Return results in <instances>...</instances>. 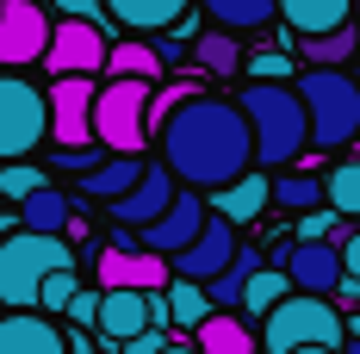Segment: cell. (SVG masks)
<instances>
[{"mask_svg":"<svg viewBox=\"0 0 360 354\" xmlns=\"http://www.w3.org/2000/svg\"><path fill=\"white\" fill-rule=\"evenodd\" d=\"M162 162L193 193H205V187L224 193L230 180H243L255 162V131L243 118V106L236 100H212V94L186 100L168 118V131H162Z\"/></svg>","mask_w":360,"mask_h":354,"instance_id":"cell-1","label":"cell"},{"mask_svg":"<svg viewBox=\"0 0 360 354\" xmlns=\"http://www.w3.org/2000/svg\"><path fill=\"white\" fill-rule=\"evenodd\" d=\"M236 106H243V118L255 131V162L261 168H286V162H298L311 149V112L298 100V87H286V81H249Z\"/></svg>","mask_w":360,"mask_h":354,"instance_id":"cell-2","label":"cell"},{"mask_svg":"<svg viewBox=\"0 0 360 354\" xmlns=\"http://www.w3.org/2000/svg\"><path fill=\"white\" fill-rule=\"evenodd\" d=\"M75 267L69 236H37V230H13L0 243V305L6 311H37L44 280Z\"/></svg>","mask_w":360,"mask_h":354,"instance_id":"cell-3","label":"cell"},{"mask_svg":"<svg viewBox=\"0 0 360 354\" xmlns=\"http://www.w3.org/2000/svg\"><path fill=\"white\" fill-rule=\"evenodd\" d=\"M298 100L311 112V143L317 149H342V143L360 137V81L348 69H304Z\"/></svg>","mask_w":360,"mask_h":354,"instance_id":"cell-4","label":"cell"},{"mask_svg":"<svg viewBox=\"0 0 360 354\" xmlns=\"http://www.w3.org/2000/svg\"><path fill=\"white\" fill-rule=\"evenodd\" d=\"M348 342V323L329 298H311V292H292L274 317L261 323V348L267 354H298V348H335Z\"/></svg>","mask_w":360,"mask_h":354,"instance_id":"cell-5","label":"cell"},{"mask_svg":"<svg viewBox=\"0 0 360 354\" xmlns=\"http://www.w3.org/2000/svg\"><path fill=\"white\" fill-rule=\"evenodd\" d=\"M149 100H155L149 81H106L100 87V106H94V137L106 143L112 156H143Z\"/></svg>","mask_w":360,"mask_h":354,"instance_id":"cell-6","label":"cell"},{"mask_svg":"<svg viewBox=\"0 0 360 354\" xmlns=\"http://www.w3.org/2000/svg\"><path fill=\"white\" fill-rule=\"evenodd\" d=\"M44 137H50V94H37L19 75H0V162H25Z\"/></svg>","mask_w":360,"mask_h":354,"instance_id":"cell-7","label":"cell"},{"mask_svg":"<svg viewBox=\"0 0 360 354\" xmlns=\"http://www.w3.org/2000/svg\"><path fill=\"white\" fill-rule=\"evenodd\" d=\"M94 106H100V81L94 75L50 81V137H56V149H87L94 143Z\"/></svg>","mask_w":360,"mask_h":354,"instance_id":"cell-8","label":"cell"},{"mask_svg":"<svg viewBox=\"0 0 360 354\" xmlns=\"http://www.w3.org/2000/svg\"><path fill=\"white\" fill-rule=\"evenodd\" d=\"M50 13L37 0H0V69H25V63H44L50 56Z\"/></svg>","mask_w":360,"mask_h":354,"instance_id":"cell-9","label":"cell"},{"mask_svg":"<svg viewBox=\"0 0 360 354\" xmlns=\"http://www.w3.org/2000/svg\"><path fill=\"white\" fill-rule=\"evenodd\" d=\"M94 280L106 286V292H168L174 286V261L168 255H149V248L106 243L94 255Z\"/></svg>","mask_w":360,"mask_h":354,"instance_id":"cell-10","label":"cell"},{"mask_svg":"<svg viewBox=\"0 0 360 354\" xmlns=\"http://www.w3.org/2000/svg\"><path fill=\"white\" fill-rule=\"evenodd\" d=\"M205 224H212V206H205L193 187H180L174 206L155 217V224H143V230H137V248H149V255H168V261H174V255H186V248L199 243V230H205Z\"/></svg>","mask_w":360,"mask_h":354,"instance_id":"cell-11","label":"cell"},{"mask_svg":"<svg viewBox=\"0 0 360 354\" xmlns=\"http://www.w3.org/2000/svg\"><path fill=\"white\" fill-rule=\"evenodd\" d=\"M112 56V44L100 25H87V19H56V37H50V56H44V69L56 75H100Z\"/></svg>","mask_w":360,"mask_h":354,"instance_id":"cell-12","label":"cell"},{"mask_svg":"<svg viewBox=\"0 0 360 354\" xmlns=\"http://www.w3.org/2000/svg\"><path fill=\"white\" fill-rule=\"evenodd\" d=\"M280 267H286L292 286H298V292H311V298H329L335 286L348 280L342 248H335V243H286V248H280Z\"/></svg>","mask_w":360,"mask_h":354,"instance_id":"cell-13","label":"cell"},{"mask_svg":"<svg viewBox=\"0 0 360 354\" xmlns=\"http://www.w3.org/2000/svg\"><path fill=\"white\" fill-rule=\"evenodd\" d=\"M236 248H243V243H236V224L212 212V224L199 230V243L186 248V255H174V280H199V286H212L217 274L236 261Z\"/></svg>","mask_w":360,"mask_h":354,"instance_id":"cell-14","label":"cell"},{"mask_svg":"<svg viewBox=\"0 0 360 354\" xmlns=\"http://www.w3.org/2000/svg\"><path fill=\"white\" fill-rule=\"evenodd\" d=\"M174 199H180V187H174V175H168V162H162V168H149V175L137 180V193H124V199L112 206V217H118V230H143V224H155Z\"/></svg>","mask_w":360,"mask_h":354,"instance_id":"cell-15","label":"cell"},{"mask_svg":"<svg viewBox=\"0 0 360 354\" xmlns=\"http://www.w3.org/2000/svg\"><path fill=\"white\" fill-rule=\"evenodd\" d=\"M0 354H69V329H56L44 311H13L0 317Z\"/></svg>","mask_w":360,"mask_h":354,"instance_id":"cell-16","label":"cell"},{"mask_svg":"<svg viewBox=\"0 0 360 354\" xmlns=\"http://www.w3.org/2000/svg\"><path fill=\"white\" fill-rule=\"evenodd\" d=\"M149 329V292H106V305H100V336H106V348H124L131 336H143Z\"/></svg>","mask_w":360,"mask_h":354,"instance_id":"cell-17","label":"cell"},{"mask_svg":"<svg viewBox=\"0 0 360 354\" xmlns=\"http://www.w3.org/2000/svg\"><path fill=\"white\" fill-rule=\"evenodd\" d=\"M348 13H354V0H280V19H286V32H298V37L342 32Z\"/></svg>","mask_w":360,"mask_h":354,"instance_id":"cell-18","label":"cell"},{"mask_svg":"<svg viewBox=\"0 0 360 354\" xmlns=\"http://www.w3.org/2000/svg\"><path fill=\"white\" fill-rule=\"evenodd\" d=\"M186 6L193 0H106L112 25H124V32H168L186 19Z\"/></svg>","mask_w":360,"mask_h":354,"instance_id":"cell-19","label":"cell"},{"mask_svg":"<svg viewBox=\"0 0 360 354\" xmlns=\"http://www.w3.org/2000/svg\"><path fill=\"white\" fill-rule=\"evenodd\" d=\"M143 175H149L143 156H112V162H100L94 175H81V193H87V199H112V206H118L124 193H137V180H143Z\"/></svg>","mask_w":360,"mask_h":354,"instance_id":"cell-20","label":"cell"},{"mask_svg":"<svg viewBox=\"0 0 360 354\" xmlns=\"http://www.w3.org/2000/svg\"><path fill=\"white\" fill-rule=\"evenodd\" d=\"M261 267H267V261H261V248L243 243V248H236V261L205 286V292H212V311H243V292H249V280L261 274Z\"/></svg>","mask_w":360,"mask_h":354,"instance_id":"cell-21","label":"cell"},{"mask_svg":"<svg viewBox=\"0 0 360 354\" xmlns=\"http://www.w3.org/2000/svg\"><path fill=\"white\" fill-rule=\"evenodd\" d=\"M267 199H274V180H267V175H243V180H230V187L217 193V217L255 224V217L267 212Z\"/></svg>","mask_w":360,"mask_h":354,"instance_id":"cell-22","label":"cell"},{"mask_svg":"<svg viewBox=\"0 0 360 354\" xmlns=\"http://www.w3.org/2000/svg\"><path fill=\"white\" fill-rule=\"evenodd\" d=\"M199 354H261V342H255V329L243 323V311H217L199 329Z\"/></svg>","mask_w":360,"mask_h":354,"instance_id":"cell-23","label":"cell"},{"mask_svg":"<svg viewBox=\"0 0 360 354\" xmlns=\"http://www.w3.org/2000/svg\"><path fill=\"white\" fill-rule=\"evenodd\" d=\"M106 75L112 81H162V50L155 44H137V37H124V44H112V56H106Z\"/></svg>","mask_w":360,"mask_h":354,"instance_id":"cell-24","label":"cell"},{"mask_svg":"<svg viewBox=\"0 0 360 354\" xmlns=\"http://www.w3.org/2000/svg\"><path fill=\"white\" fill-rule=\"evenodd\" d=\"M75 206L56 193V187H44V193H32L25 206H19V230H37V236H63L69 230Z\"/></svg>","mask_w":360,"mask_h":354,"instance_id":"cell-25","label":"cell"},{"mask_svg":"<svg viewBox=\"0 0 360 354\" xmlns=\"http://www.w3.org/2000/svg\"><path fill=\"white\" fill-rule=\"evenodd\" d=\"M292 292H298V286H292L286 267H261V274L249 280V292H243V317H261V323H267V317L292 298Z\"/></svg>","mask_w":360,"mask_h":354,"instance_id":"cell-26","label":"cell"},{"mask_svg":"<svg viewBox=\"0 0 360 354\" xmlns=\"http://www.w3.org/2000/svg\"><path fill=\"white\" fill-rule=\"evenodd\" d=\"M199 6L217 19V32H261L280 13V0H199Z\"/></svg>","mask_w":360,"mask_h":354,"instance_id":"cell-27","label":"cell"},{"mask_svg":"<svg viewBox=\"0 0 360 354\" xmlns=\"http://www.w3.org/2000/svg\"><path fill=\"white\" fill-rule=\"evenodd\" d=\"M193 63L205 75H217V81H230V75L243 69V44H236V32H199L193 37Z\"/></svg>","mask_w":360,"mask_h":354,"instance_id":"cell-28","label":"cell"},{"mask_svg":"<svg viewBox=\"0 0 360 354\" xmlns=\"http://www.w3.org/2000/svg\"><path fill=\"white\" fill-rule=\"evenodd\" d=\"M168 311H174V329H193V336L217 317V311H212V292H205L199 280H174V286H168Z\"/></svg>","mask_w":360,"mask_h":354,"instance_id":"cell-29","label":"cell"},{"mask_svg":"<svg viewBox=\"0 0 360 354\" xmlns=\"http://www.w3.org/2000/svg\"><path fill=\"white\" fill-rule=\"evenodd\" d=\"M323 193H329V212H335V217H360V156L329 168V175H323Z\"/></svg>","mask_w":360,"mask_h":354,"instance_id":"cell-30","label":"cell"},{"mask_svg":"<svg viewBox=\"0 0 360 354\" xmlns=\"http://www.w3.org/2000/svg\"><path fill=\"white\" fill-rule=\"evenodd\" d=\"M274 199H280L286 212H298V217L329 206V193H323V180H317V175H286V180H274Z\"/></svg>","mask_w":360,"mask_h":354,"instance_id":"cell-31","label":"cell"},{"mask_svg":"<svg viewBox=\"0 0 360 354\" xmlns=\"http://www.w3.org/2000/svg\"><path fill=\"white\" fill-rule=\"evenodd\" d=\"M354 44H360V32H329V37H304V63L311 69H342L348 56H354Z\"/></svg>","mask_w":360,"mask_h":354,"instance_id":"cell-32","label":"cell"},{"mask_svg":"<svg viewBox=\"0 0 360 354\" xmlns=\"http://www.w3.org/2000/svg\"><path fill=\"white\" fill-rule=\"evenodd\" d=\"M186 100H199V81H174V87H162V94L149 100V131H168V118H174Z\"/></svg>","mask_w":360,"mask_h":354,"instance_id":"cell-33","label":"cell"},{"mask_svg":"<svg viewBox=\"0 0 360 354\" xmlns=\"http://www.w3.org/2000/svg\"><path fill=\"white\" fill-rule=\"evenodd\" d=\"M32 193H44V175H37L32 162H6V168H0V199H19V206H25Z\"/></svg>","mask_w":360,"mask_h":354,"instance_id":"cell-34","label":"cell"},{"mask_svg":"<svg viewBox=\"0 0 360 354\" xmlns=\"http://www.w3.org/2000/svg\"><path fill=\"white\" fill-rule=\"evenodd\" d=\"M75 292H81V280H75V267H63V274H50V280H44V298H37V311H44V317L69 311V305H75Z\"/></svg>","mask_w":360,"mask_h":354,"instance_id":"cell-35","label":"cell"},{"mask_svg":"<svg viewBox=\"0 0 360 354\" xmlns=\"http://www.w3.org/2000/svg\"><path fill=\"white\" fill-rule=\"evenodd\" d=\"M100 305H106V286H87V292H75V305L63 311L69 329H100Z\"/></svg>","mask_w":360,"mask_h":354,"instance_id":"cell-36","label":"cell"},{"mask_svg":"<svg viewBox=\"0 0 360 354\" xmlns=\"http://www.w3.org/2000/svg\"><path fill=\"white\" fill-rule=\"evenodd\" d=\"M335 230H342V217L329 212V206H323V212H304V217H298V243H342Z\"/></svg>","mask_w":360,"mask_h":354,"instance_id":"cell-37","label":"cell"},{"mask_svg":"<svg viewBox=\"0 0 360 354\" xmlns=\"http://www.w3.org/2000/svg\"><path fill=\"white\" fill-rule=\"evenodd\" d=\"M56 6H63V19H87V25H100V32L112 25L106 0H56Z\"/></svg>","mask_w":360,"mask_h":354,"instance_id":"cell-38","label":"cell"},{"mask_svg":"<svg viewBox=\"0 0 360 354\" xmlns=\"http://www.w3.org/2000/svg\"><path fill=\"white\" fill-rule=\"evenodd\" d=\"M56 168H69V175H94L100 156H94V149H56Z\"/></svg>","mask_w":360,"mask_h":354,"instance_id":"cell-39","label":"cell"},{"mask_svg":"<svg viewBox=\"0 0 360 354\" xmlns=\"http://www.w3.org/2000/svg\"><path fill=\"white\" fill-rule=\"evenodd\" d=\"M286 69H292V63L280 56V50H261V56L249 63V75H255V81H274V75H286Z\"/></svg>","mask_w":360,"mask_h":354,"instance_id":"cell-40","label":"cell"},{"mask_svg":"<svg viewBox=\"0 0 360 354\" xmlns=\"http://www.w3.org/2000/svg\"><path fill=\"white\" fill-rule=\"evenodd\" d=\"M162 348H168V329H143V336H131L118 354H162Z\"/></svg>","mask_w":360,"mask_h":354,"instance_id":"cell-41","label":"cell"},{"mask_svg":"<svg viewBox=\"0 0 360 354\" xmlns=\"http://www.w3.org/2000/svg\"><path fill=\"white\" fill-rule=\"evenodd\" d=\"M342 267H348V280H360V230L342 243Z\"/></svg>","mask_w":360,"mask_h":354,"instance_id":"cell-42","label":"cell"},{"mask_svg":"<svg viewBox=\"0 0 360 354\" xmlns=\"http://www.w3.org/2000/svg\"><path fill=\"white\" fill-rule=\"evenodd\" d=\"M69 354H100V348H94V336H87V329H69Z\"/></svg>","mask_w":360,"mask_h":354,"instance_id":"cell-43","label":"cell"},{"mask_svg":"<svg viewBox=\"0 0 360 354\" xmlns=\"http://www.w3.org/2000/svg\"><path fill=\"white\" fill-rule=\"evenodd\" d=\"M335 292H342V305H360V280H342Z\"/></svg>","mask_w":360,"mask_h":354,"instance_id":"cell-44","label":"cell"},{"mask_svg":"<svg viewBox=\"0 0 360 354\" xmlns=\"http://www.w3.org/2000/svg\"><path fill=\"white\" fill-rule=\"evenodd\" d=\"M162 354H199V348H193V342H168Z\"/></svg>","mask_w":360,"mask_h":354,"instance_id":"cell-45","label":"cell"},{"mask_svg":"<svg viewBox=\"0 0 360 354\" xmlns=\"http://www.w3.org/2000/svg\"><path fill=\"white\" fill-rule=\"evenodd\" d=\"M342 354H360V336H348V342H342Z\"/></svg>","mask_w":360,"mask_h":354,"instance_id":"cell-46","label":"cell"},{"mask_svg":"<svg viewBox=\"0 0 360 354\" xmlns=\"http://www.w3.org/2000/svg\"><path fill=\"white\" fill-rule=\"evenodd\" d=\"M298 354H335V348H298Z\"/></svg>","mask_w":360,"mask_h":354,"instance_id":"cell-47","label":"cell"},{"mask_svg":"<svg viewBox=\"0 0 360 354\" xmlns=\"http://www.w3.org/2000/svg\"><path fill=\"white\" fill-rule=\"evenodd\" d=\"M106 354H118V348H106Z\"/></svg>","mask_w":360,"mask_h":354,"instance_id":"cell-48","label":"cell"},{"mask_svg":"<svg viewBox=\"0 0 360 354\" xmlns=\"http://www.w3.org/2000/svg\"><path fill=\"white\" fill-rule=\"evenodd\" d=\"M354 81H360V69H354Z\"/></svg>","mask_w":360,"mask_h":354,"instance_id":"cell-49","label":"cell"}]
</instances>
